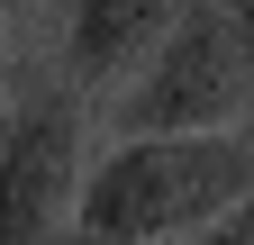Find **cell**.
I'll list each match as a JSON object with an SVG mask.
<instances>
[{"instance_id":"cell-1","label":"cell","mask_w":254,"mask_h":245,"mask_svg":"<svg viewBox=\"0 0 254 245\" xmlns=\"http://www.w3.org/2000/svg\"><path fill=\"white\" fill-rule=\"evenodd\" d=\"M236 200H254L245 136H127L100 164H82L73 245H164L190 227H218Z\"/></svg>"},{"instance_id":"cell-2","label":"cell","mask_w":254,"mask_h":245,"mask_svg":"<svg viewBox=\"0 0 254 245\" xmlns=\"http://www.w3.org/2000/svg\"><path fill=\"white\" fill-rule=\"evenodd\" d=\"M254 100V55L236 37V18L218 0H190L173 18V37L154 46V64L136 91H118V127L127 136H218Z\"/></svg>"},{"instance_id":"cell-3","label":"cell","mask_w":254,"mask_h":245,"mask_svg":"<svg viewBox=\"0 0 254 245\" xmlns=\"http://www.w3.org/2000/svg\"><path fill=\"white\" fill-rule=\"evenodd\" d=\"M82 136L91 109L64 82L9 100V136H0V245H73V200H82Z\"/></svg>"},{"instance_id":"cell-4","label":"cell","mask_w":254,"mask_h":245,"mask_svg":"<svg viewBox=\"0 0 254 245\" xmlns=\"http://www.w3.org/2000/svg\"><path fill=\"white\" fill-rule=\"evenodd\" d=\"M190 0H73V46H64V91L91 100H118L127 73L154 64V46L173 37V18Z\"/></svg>"},{"instance_id":"cell-5","label":"cell","mask_w":254,"mask_h":245,"mask_svg":"<svg viewBox=\"0 0 254 245\" xmlns=\"http://www.w3.org/2000/svg\"><path fill=\"white\" fill-rule=\"evenodd\" d=\"M209 245H254V200H236V209H227V218H218V227H209Z\"/></svg>"},{"instance_id":"cell-6","label":"cell","mask_w":254,"mask_h":245,"mask_svg":"<svg viewBox=\"0 0 254 245\" xmlns=\"http://www.w3.org/2000/svg\"><path fill=\"white\" fill-rule=\"evenodd\" d=\"M9 100H18V82H9V37H0V118H9Z\"/></svg>"}]
</instances>
